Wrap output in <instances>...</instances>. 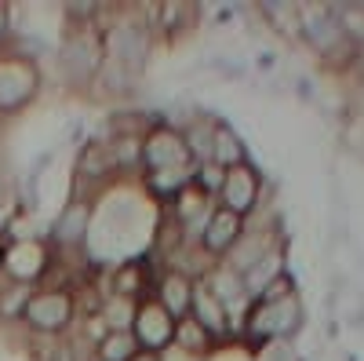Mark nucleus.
<instances>
[{
  "instance_id": "f257e3e1",
  "label": "nucleus",
  "mask_w": 364,
  "mask_h": 361,
  "mask_svg": "<svg viewBox=\"0 0 364 361\" xmlns=\"http://www.w3.org/2000/svg\"><path fill=\"white\" fill-rule=\"evenodd\" d=\"M106 63V33L99 26H63L58 41V70L70 88H91Z\"/></svg>"
},
{
  "instance_id": "f03ea898",
  "label": "nucleus",
  "mask_w": 364,
  "mask_h": 361,
  "mask_svg": "<svg viewBox=\"0 0 364 361\" xmlns=\"http://www.w3.org/2000/svg\"><path fill=\"white\" fill-rule=\"evenodd\" d=\"M29 336L37 340H66L70 328L77 325V303H73V292L70 288H33L29 303L22 310V321H18Z\"/></svg>"
},
{
  "instance_id": "7ed1b4c3",
  "label": "nucleus",
  "mask_w": 364,
  "mask_h": 361,
  "mask_svg": "<svg viewBox=\"0 0 364 361\" xmlns=\"http://www.w3.org/2000/svg\"><path fill=\"white\" fill-rule=\"evenodd\" d=\"M41 95V63L15 48H0V117L22 113Z\"/></svg>"
},
{
  "instance_id": "20e7f679",
  "label": "nucleus",
  "mask_w": 364,
  "mask_h": 361,
  "mask_svg": "<svg viewBox=\"0 0 364 361\" xmlns=\"http://www.w3.org/2000/svg\"><path fill=\"white\" fill-rule=\"evenodd\" d=\"M91 226H95V201L73 194L63 204V212L55 216L48 245L55 252H63V256H77V252L84 256L87 245H91Z\"/></svg>"
},
{
  "instance_id": "39448f33",
  "label": "nucleus",
  "mask_w": 364,
  "mask_h": 361,
  "mask_svg": "<svg viewBox=\"0 0 364 361\" xmlns=\"http://www.w3.org/2000/svg\"><path fill=\"white\" fill-rule=\"evenodd\" d=\"M197 164L190 157L186 142H182V132L171 120H161V125H149L142 135V172L139 175H154V172H168V168H190Z\"/></svg>"
},
{
  "instance_id": "423d86ee",
  "label": "nucleus",
  "mask_w": 364,
  "mask_h": 361,
  "mask_svg": "<svg viewBox=\"0 0 364 361\" xmlns=\"http://www.w3.org/2000/svg\"><path fill=\"white\" fill-rule=\"evenodd\" d=\"M51 270V245L41 237H11L8 241V256H4V274L15 285L41 288V281Z\"/></svg>"
},
{
  "instance_id": "0eeeda50",
  "label": "nucleus",
  "mask_w": 364,
  "mask_h": 361,
  "mask_svg": "<svg viewBox=\"0 0 364 361\" xmlns=\"http://www.w3.org/2000/svg\"><path fill=\"white\" fill-rule=\"evenodd\" d=\"M157 274H161V266L149 259V256L124 259V263L109 266V274H106V295L128 299V303H142V299H154Z\"/></svg>"
},
{
  "instance_id": "6e6552de",
  "label": "nucleus",
  "mask_w": 364,
  "mask_h": 361,
  "mask_svg": "<svg viewBox=\"0 0 364 361\" xmlns=\"http://www.w3.org/2000/svg\"><path fill=\"white\" fill-rule=\"evenodd\" d=\"M132 336H135L139 350L164 354L175 343V318L157 303V299H142L135 307V318H132Z\"/></svg>"
},
{
  "instance_id": "1a4fd4ad",
  "label": "nucleus",
  "mask_w": 364,
  "mask_h": 361,
  "mask_svg": "<svg viewBox=\"0 0 364 361\" xmlns=\"http://www.w3.org/2000/svg\"><path fill=\"white\" fill-rule=\"evenodd\" d=\"M259 197H262V175H259V168H252V161L237 164V168H226L223 190H219V208L248 219V216H255Z\"/></svg>"
},
{
  "instance_id": "9d476101",
  "label": "nucleus",
  "mask_w": 364,
  "mask_h": 361,
  "mask_svg": "<svg viewBox=\"0 0 364 361\" xmlns=\"http://www.w3.org/2000/svg\"><path fill=\"white\" fill-rule=\"evenodd\" d=\"M240 237H245V219L215 204V208H211V216H208V223H204L200 234H197V248H200L211 263H223Z\"/></svg>"
},
{
  "instance_id": "9b49d317",
  "label": "nucleus",
  "mask_w": 364,
  "mask_h": 361,
  "mask_svg": "<svg viewBox=\"0 0 364 361\" xmlns=\"http://www.w3.org/2000/svg\"><path fill=\"white\" fill-rule=\"evenodd\" d=\"M200 4H182V0H164L157 4V19H154V37L157 44H178L182 37H190L200 26Z\"/></svg>"
},
{
  "instance_id": "f8f14e48",
  "label": "nucleus",
  "mask_w": 364,
  "mask_h": 361,
  "mask_svg": "<svg viewBox=\"0 0 364 361\" xmlns=\"http://www.w3.org/2000/svg\"><path fill=\"white\" fill-rule=\"evenodd\" d=\"M190 318L204 328V333L215 340V343H223V340H230L233 336V321H230V310L219 303L215 295L208 292V285L204 281H197L193 285V303H190Z\"/></svg>"
},
{
  "instance_id": "ddd939ff",
  "label": "nucleus",
  "mask_w": 364,
  "mask_h": 361,
  "mask_svg": "<svg viewBox=\"0 0 364 361\" xmlns=\"http://www.w3.org/2000/svg\"><path fill=\"white\" fill-rule=\"evenodd\" d=\"M193 285H197V281H190L186 274H178V270H164V266H161V274H157V288H154V299H157V303H161L175 321H182V318H190Z\"/></svg>"
},
{
  "instance_id": "4468645a",
  "label": "nucleus",
  "mask_w": 364,
  "mask_h": 361,
  "mask_svg": "<svg viewBox=\"0 0 364 361\" xmlns=\"http://www.w3.org/2000/svg\"><path fill=\"white\" fill-rule=\"evenodd\" d=\"M73 190H80L84 183H109L117 179L113 172V161H109V150H106V139H87L77 154V168H73Z\"/></svg>"
},
{
  "instance_id": "2eb2a0df",
  "label": "nucleus",
  "mask_w": 364,
  "mask_h": 361,
  "mask_svg": "<svg viewBox=\"0 0 364 361\" xmlns=\"http://www.w3.org/2000/svg\"><path fill=\"white\" fill-rule=\"evenodd\" d=\"M211 161L219 168H237L248 161V146L240 139V132L226 120H215V139H211Z\"/></svg>"
},
{
  "instance_id": "dca6fc26",
  "label": "nucleus",
  "mask_w": 364,
  "mask_h": 361,
  "mask_svg": "<svg viewBox=\"0 0 364 361\" xmlns=\"http://www.w3.org/2000/svg\"><path fill=\"white\" fill-rule=\"evenodd\" d=\"M171 347H178V354L190 357V361H204L215 350V340H211L193 318H182V321H175V343Z\"/></svg>"
},
{
  "instance_id": "f3484780",
  "label": "nucleus",
  "mask_w": 364,
  "mask_h": 361,
  "mask_svg": "<svg viewBox=\"0 0 364 361\" xmlns=\"http://www.w3.org/2000/svg\"><path fill=\"white\" fill-rule=\"evenodd\" d=\"M259 15L269 22L273 33H281L288 41H302V8L299 4H259Z\"/></svg>"
},
{
  "instance_id": "a211bd4d",
  "label": "nucleus",
  "mask_w": 364,
  "mask_h": 361,
  "mask_svg": "<svg viewBox=\"0 0 364 361\" xmlns=\"http://www.w3.org/2000/svg\"><path fill=\"white\" fill-rule=\"evenodd\" d=\"M135 354H139V343L132 336V328H124V333H106L91 347V357L95 361H132Z\"/></svg>"
},
{
  "instance_id": "6ab92c4d",
  "label": "nucleus",
  "mask_w": 364,
  "mask_h": 361,
  "mask_svg": "<svg viewBox=\"0 0 364 361\" xmlns=\"http://www.w3.org/2000/svg\"><path fill=\"white\" fill-rule=\"evenodd\" d=\"M281 270H284V248H273L266 259H259L252 270H248V274H240V281H245V288H248V295L255 299L273 278H277L281 274Z\"/></svg>"
},
{
  "instance_id": "aec40b11",
  "label": "nucleus",
  "mask_w": 364,
  "mask_h": 361,
  "mask_svg": "<svg viewBox=\"0 0 364 361\" xmlns=\"http://www.w3.org/2000/svg\"><path fill=\"white\" fill-rule=\"evenodd\" d=\"M29 295H33V288H29V285L8 281L4 288H0V321L18 325V321H22V310H26V303H29Z\"/></svg>"
},
{
  "instance_id": "412c9836",
  "label": "nucleus",
  "mask_w": 364,
  "mask_h": 361,
  "mask_svg": "<svg viewBox=\"0 0 364 361\" xmlns=\"http://www.w3.org/2000/svg\"><path fill=\"white\" fill-rule=\"evenodd\" d=\"M269 310V336L277 340V336H291L295 328L302 325V307H299V299H288V303L281 307H266Z\"/></svg>"
},
{
  "instance_id": "4be33fe9",
  "label": "nucleus",
  "mask_w": 364,
  "mask_h": 361,
  "mask_svg": "<svg viewBox=\"0 0 364 361\" xmlns=\"http://www.w3.org/2000/svg\"><path fill=\"white\" fill-rule=\"evenodd\" d=\"M288 299H299V288H295V278L288 274V270H281V274L255 295V303H262V307H281V303H288Z\"/></svg>"
},
{
  "instance_id": "5701e85b",
  "label": "nucleus",
  "mask_w": 364,
  "mask_h": 361,
  "mask_svg": "<svg viewBox=\"0 0 364 361\" xmlns=\"http://www.w3.org/2000/svg\"><path fill=\"white\" fill-rule=\"evenodd\" d=\"M223 179H226V168H219L215 161H204L193 168V187L200 194H208L211 201H219V190H223Z\"/></svg>"
},
{
  "instance_id": "b1692460",
  "label": "nucleus",
  "mask_w": 364,
  "mask_h": 361,
  "mask_svg": "<svg viewBox=\"0 0 364 361\" xmlns=\"http://www.w3.org/2000/svg\"><path fill=\"white\" fill-rule=\"evenodd\" d=\"M80 350H84V343L73 340V336H66V340H55L48 347L44 361H80Z\"/></svg>"
},
{
  "instance_id": "393cba45",
  "label": "nucleus",
  "mask_w": 364,
  "mask_h": 361,
  "mask_svg": "<svg viewBox=\"0 0 364 361\" xmlns=\"http://www.w3.org/2000/svg\"><path fill=\"white\" fill-rule=\"evenodd\" d=\"M15 37V8L11 4H0V48Z\"/></svg>"
},
{
  "instance_id": "a878e982",
  "label": "nucleus",
  "mask_w": 364,
  "mask_h": 361,
  "mask_svg": "<svg viewBox=\"0 0 364 361\" xmlns=\"http://www.w3.org/2000/svg\"><path fill=\"white\" fill-rule=\"evenodd\" d=\"M4 256H8V237L0 234V274H4Z\"/></svg>"
},
{
  "instance_id": "bb28decb",
  "label": "nucleus",
  "mask_w": 364,
  "mask_h": 361,
  "mask_svg": "<svg viewBox=\"0 0 364 361\" xmlns=\"http://www.w3.org/2000/svg\"><path fill=\"white\" fill-rule=\"evenodd\" d=\"M132 361H164V357H161V354H146V350H139Z\"/></svg>"
}]
</instances>
